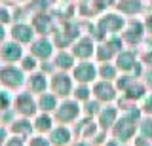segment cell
Returning a JSON list of instances; mask_svg holds the SVG:
<instances>
[{"label": "cell", "mask_w": 152, "mask_h": 146, "mask_svg": "<svg viewBox=\"0 0 152 146\" xmlns=\"http://www.w3.org/2000/svg\"><path fill=\"white\" fill-rule=\"evenodd\" d=\"M34 27L40 32H46V29L50 27V19L44 17V15H38V17H34Z\"/></svg>", "instance_id": "19"}, {"label": "cell", "mask_w": 152, "mask_h": 146, "mask_svg": "<svg viewBox=\"0 0 152 146\" xmlns=\"http://www.w3.org/2000/svg\"><path fill=\"white\" fill-rule=\"evenodd\" d=\"M13 38H17L19 42H28L32 38V29L31 27H27V25H17V27H13Z\"/></svg>", "instance_id": "8"}, {"label": "cell", "mask_w": 152, "mask_h": 146, "mask_svg": "<svg viewBox=\"0 0 152 146\" xmlns=\"http://www.w3.org/2000/svg\"><path fill=\"white\" fill-rule=\"evenodd\" d=\"M148 84L152 86V72H148Z\"/></svg>", "instance_id": "41"}, {"label": "cell", "mask_w": 152, "mask_h": 146, "mask_svg": "<svg viewBox=\"0 0 152 146\" xmlns=\"http://www.w3.org/2000/svg\"><path fill=\"white\" fill-rule=\"evenodd\" d=\"M53 89L55 93H61V95H66L70 91V80L65 76V74H59V76L53 78Z\"/></svg>", "instance_id": "4"}, {"label": "cell", "mask_w": 152, "mask_h": 146, "mask_svg": "<svg viewBox=\"0 0 152 146\" xmlns=\"http://www.w3.org/2000/svg\"><path fill=\"white\" fill-rule=\"evenodd\" d=\"M17 108H19V112H23V114H34V110H36L31 95H27V93L17 99Z\"/></svg>", "instance_id": "5"}, {"label": "cell", "mask_w": 152, "mask_h": 146, "mask_svg": "<svg viewBox=\"0 0 152 146\" xmlns=\"http://www.w3.org/2000/svg\"><path fill=\"white\" fill-rule=\"evenodd\" d=\"M74 76H76V80H80V82H88V80H91L95 76L93 65L84 63V65H80V67H76L74 68Z\"/></svg>", "instance_id": "3"}, {"label": "cell", "mask_w": 152, "mask_h": 146, "mask_svg": "<svg viewBox=\"0 0 152 146\" xmlns=\"http://www.w3.org/2000/svg\"><path fill=\"white\" fill-rule=\"evenodd\" d=\"M88 89H86V87H80L78 89V91H76V97H78V99H86V97H88Z\"/></svg>", "instance_id": "30"}, {"label": "cell", "mask_w": 152, "mask_h": 146, "mask_svg": "<svg viewBox=\"0 0 152 146\" xmlns=\"http://www.w3.org/2000/svg\"><path fill=\"white\" fill-rule=\"evenodd\" d=\"M2 38H4V29L0 27V40H2Z\"/></svg>", "instance_id": "40"}, {"label": "cell", "mask_w": 152, "mask_h": 146, "mask_svg": "<svg viewBox=\"0 0 152 146\" xmlns=\"http://www.w3.org/2000/svg\"><path fill=\"white\" fill-rule=\"evenodd\" d=\"M108 146H116V144H108Z\"/></svg>", "instance_id": "43"}, {"label": "cell", "mask_w": 152, "mask_h": 146, "mask_svg": "<svg viewBox=\"0 0 152 146\" xmlns=\"http://www.w3.org/2000/svg\"><path fill=\"white\" fill-rule=\"evenodd\" d=\"M2 57L6 61H15L21 57V48L17 44H6L2 48Z\"/></svg>", "instance_id": "9"}, {"label": "cell", "mask_w": 152, "mask_h": 146, "mask_svg": "<svg viewBox=\"0 0 152 146\" xmlns=\"http://www.w3.org/2000/svg\"><path fill=\"white\" fill-rule=\"evenodd\" d=\"M10 17H8V12L6 10H0V21H8Z\"/></svg>", "instance_id": "33"}, {"label": "cell", "mask_w": 152, "mask_h": 146, "mask_svg": "<svg viewBox=\"0 0 152 146\" xmlns=\"http://www.w3.org/2000/svg\"><path fill=\"white\" fill-rule=\"evenodd\" d=\"M76 116H78V105H76V102H65V105H61V108L57 110V118H59L61 121H69Z\"/></svg>", "instance_id": "2"}, {"label": "cell", "mask_w": 152, "mask_h": 146, "mask_svg": "<svg viewBox=\"0 0 152 146\" xmlns=\"http://www.w3.org/2000/svg\"><path fill=\"white\" fill-rule=\"evenodd\" d=\"M101 74H103L104 78H107V76H108V78H112V76H114V68H112V67H107V65H104V67L101 68Z\"/></svg>", "instance_id": "26"}, {"label": "cell", "mask_w": 152, "mask_h": 146, "mask_svg": "<svg viewBox=\"0 0 152 146\" xmlns=\"http://www.w3.org/2000/svg\"><path fill=\"white\" fill-rule=\"evenodd\" d=\"M127 95H129L131 99L141 97V95H142V87H141V86H133V87H129V89H127Z\"/></svg>", "instance_id": "25"}, {"label": "cell", "mask_w": 152, "mask_h": 146, "mask_svg": "<svg viewBox=\"0 0 152 146\" xmlns=\"http://www.w3.org/2000/svg\"><path fill=\"white\" fill-rule=\"evenodd\" d=\"M108 46H103L101 49H99V59H108L110 57V49H107Z\"/></svg>", "instance_id": "27"}, {"label": "cell", "mask_w": 152, "mask_h": 146, "mask_svg": "<svg viewBox=\"0 0 152 146\" xmlns=\"http://www.w3.org/2000/svg\"><path fill=\"white\" fill-rule=\"evenodd\" d=\"M141 131H142V135H145V137H152V120H146V121H142V125H141Z\"/></svg>", "instance_id": "24"}, {"label": "cell", "mask_w": 152, "mask_h": 146, "mask_svg": "<svg viewBox=\"0 0 152 146\" xmlns=\"http://www.w3.org/2000/svg\"><path fill=\"white\" fill-rule=\"evenodd\" d=\"M57 65L63 67V68H69L70 65H72V57L66 55V53H59V55H57Z\"/></svg>", "instance_id": "21"}, {"label": "cell", "mask_w": 152, "mask_h": 146, "mask_svg": "<svg viewBox=\"0 0 152 146\" xmlns=\"http://www.w3.org/2000/svg\"><path fill=\"white\" fill-rule=\"evenodd\" d=\"M133 63H135V57H133V53H122L120 57H118V67L127 70L133 67Z\"/></svg>", "instance_id": "15"}, {"label": "cell", "mask_w": 152, "mask_h": 146, "mask_svg": "<svg viewBox=\"0 0 152 146\" xmlns=\"http://www.w3.org/2000/svg\"><path fill=\"white\" fill-rule=\"evenodd\" d=\"M97 8H104V6H108V4H112V0H97Z\"/></svg>", "instance_id": "32"}, {"label": "cell", "mask_w": 152, "mask_h": 146, "mask_svg": "<svg viewBox=\"0 0 152 146\" xmlns=\"http://www.w3.org/2000/svg\"><path fill=\"white\" fill-rule=\"evenodd\" d=\"M32 53L38 55V57H48V55L51 53V44L46 40H40L34 44V48H32Z\"/></svg>", "instance_id": "12"}, {"label": "cell", "mask_w": 152, "mask_h": 146, "mask_svg": "<svg viewBox=\"0 0 152 146\" xmlns=\"http://www.w3.org/2000/svg\"><path fill=\"white\" fill-rule=\"evenodd\" d=\"M76 146H86V144H76Z\"/></svg>", "instance_id": "42"}, {"label": "cell", "mask_w": 152, "mask_h": 146, "mask_svg": "<svg viewBox=\"0 0 152 146\" xmlns=\"http://www.w3.org/2000/svg\"><path fill=\"white\" fill-rule=\"evenodd\" d=\"M133 131H135V125H133L129 120H122L120 123H118V127H116V137L127 139V137H131Z\"/></svg>", "instance_id": "11"}, {"label": "cell", "mask_w": 152, "mask_h": 146, "mask_svg": "<svg viewBox=\"0 0 152 146\" xmlns=\"http://www.w3.org/2000/svg\"><path fill=\"white\" fill-rule=\"evenodd\" d=\"M36 127H38V129H42V131H44V129H50V127H51V120L48 116H40L36 120Z\"/></svg>", "instance_id": "22"}, {"label": "cell", "mask_w": 152, "mask_h": 146, "mask_svg": "<svg viewBox=\"0 0 152 146\" xmlns=\"http://www.w3.org/2000/svg\"><path fill=\"white\" fill-rule=\"evenodd\" d=\"M0 80H2L6 86L15 87V86H21L23 74L19 72V70H15L13 67H8V68H2V70H0Z\"/></svg>", "instance_id": "1"}, {"label": "cell", "mask_w": 152, "mask_h": 146, "mask_svg": "<svg viewBox=\"0 0 152 146\" xmlns=\"http://www.w3.org/2000/svg\"><path fill=\"white\" fill-rule=\"evenodd\" d=\"M122 19L116 15H107L104 19H101V23H99V27H101L103 31H118L122 27Z\"/></svg>", "instance_id": "7"}, {"label": "cell", "mask_w": 152, "mask_h": 146, "mask_svg": "<svg viewBox=\"0 0 152 146\" xmlns=\"http://www.w3.org/2000/svg\"><path fill=\"white\" fill-rule=\"evenodd\" d=\"M4 137H6V133H4V131L0 129V142H2V140H4Z\"/></svg>", "instance_id": "39"}, {"label": "cell", "mask_w": 152, "mask_h": 146, "mask_svg": "<svg viewBox=\"0 0 152 146\" xmlns=\"http://www.w3.org/2000/svg\"><path fill=\"white\" fill-rule=\"evenodd\" d=\"M95 93H97L99 99H103V101H110V99H114V89L108 86L107 82H101L95 86Z\"/></svg>", "instance_id": "10"}, {"label": "cell", "mask_w": 152, "mask_h": 146, "mask_svg": "<svg viewBox=\"0 0 152 146\" xmlns=\"http://www.w3.org/2000/svg\"><path fill=\"white\" fill-rule=\"evenodd\" d=\"M13 131H17V133H27V131H31V123H28V121H17V123L13 125Z\"/></svg>", "instance_id": "23"}, {"label": "cell", "mask_w": 152, "mask_h": 146, "mask_svg": "<svg viewBox=\"0 0 152 146\" xmlns=\"http://www.w3.org/2000/svg\"><path fill=\"white\" fill-rule=\"evenodd\" d=\"M95 108H97V105H95V102H89V105H88V112L91 114V112H95Z\"/></svg>", "instance_id": "35"}, {"label": "cell", "mask_w": 152, "mask_h": 146, "mask_svg": "<svg viewBox=\"0 0 152 146\" xmlns=\"http://www.w3.org/2000/svg\"><path fill=\"white\" fill-rule=\"evenodd\" d=\"M91 51H93V44H91L89 38H82L78 44H76V48H74V53L78 55V57H89Z\"/></svg>", "instance_id": "6"}, {"label": "cell", "mask_w": 152, "mask_h": 146, "mask_svg": "<svg viewBox=\"0 0 152 146\" xmlns=\"http://www.w3.org/2000/svg\"><path fill=\"white\" fill-rule=\"evenodd\" d=\"M146 63H148V65H152V51H148V53H146Z\"/></svg>", "instance_id": "36"}, {"label": "cell", "mask_w": 152, "mask_h": 146, "mask_svg": "<svg viewBox=\"0 0 152 146\" xmlns=\"http://www.w3.org/2000/svg\"><path fill=\"white\" fill-rule=\"evenodd\" d=\"M118 8H120L122 12H127V13H135L141 10V4L137 2V0H124V2L118 4Z\"/></svg>", "instance_id": "13"}, {"label": "cell", "mask_w": 152, "mask_h": 146, "mask_svg": "<svg viewBox=\"0 0 152 146\" xmlns=\"http://www.w3.org/2000/svg\"><path fill=\"white\" fill-rule=\"evenodd\" d=\"M114 118H116V112H114V108H107V110L101 114V125L103 127H108L114 121Z\"/></svg>", "instance_id": "18"}, {"label": "cell", "mask_w": 152, "mask_h": 146, "mask_svg": "<svg viewBox=\"0 0 152 146\" xmlns=\"http://www.w3.org/2000/svg\"><path fill=\"white\" fill-rule=\"evenodd\" d=\"M8 146H21V140H12Z\"/></svg>", "instance_id": "38"}, {"label": "cell", "mask_w": 152, "mask_h": 146, "mask_svg": "<svg viewBox=\"0 0 152 146\" xmlns=\"http://www.w3.org/2000/svg\"><path fill=\"white\" fill-rule=\"evenodd\" d=\"M40 106L44 108V110H51V108H55V99L51 95H44L40 99Z\"/></svg>", "instance_id": "20"}, {"label": "cell", "mask_w": 152, "mask_h": 146, "mask_svg": "<svg viewBox=\"0 0 152 146\" xmlns=\"http://www.w3.org/2000/svg\"><path fill=\"white\" fill-rule=\"evenodd\" d=\"M146 27H148V31L152 32V15L148 17V19H146Z\"/></svg>", "instance_id": "37"}, {"label": "cell", "mask_w": 152, "mask_h": 146, "mask_svg": "<svg viewBox=\"0 0 152 146\" xmlns=\"http://www.w3.org/2000/svg\"><path fill=\"white\" fill-rule=\"evenodd\" d=\"M31 89L32 91H44L46 89V78L44 76H32L31 78Z\"/></svg>", "instance_id": "17"}, {"label": "cell", "mask_w": 152, "mask_h": 146, "mask_svg": "<svg viewBox=\"0 0 152 146\" xmlns=\"http://www.w3.org/2000/svg\"><path fill=\"white\" fill-rule=\"evenodd\" d=\"M141 31H142V27L139 25V23H133V25L129 27V31L126 32V40L127 42H137L141 38Z\"/></svg>", "instance_id": "14"}, {"label": "cell", "mask_w": 152, "mask_h": 146, "mask_svg": "<svg viewBox=\"0 0 152 146\" xmlns=\"http://www.w3.org/2000/svg\"><path fill=\"white\" fill-rule=\"evenodd\" d=\"M145 110H148V112H152V97L146 101V105H145Z\"/></svg>", "instance_id": "34"}, {"label": "cell", "mask_w": 152, "mask_h": 146, "mask_svg": "<svg viewBox=\"0 0 152 146\" xmlns=\"http://www.w3.org/2000/svg\"><path fill=\"white\" fill-rule=\"evenodd\" d=\"M34 59H32V57H27L25 59V65H23V67H25V68H34Z\"/></svg>", "instance_id": "31"}, {"label": "cell", "mask_w": 152, "mask_h": 146, "mask_svg": "<svg viewBox=\"0 0 152 146\" xmlns=\"http://www.w3.org/2000/svg\"><path fill=\"white\" fill-rule=\"evenodd\" d=\"M31 146H48V142H46V139H40V137H38V139L31 140Z\"/></svg>", "instance_id": "28"}, {"label": "cell", "mask_w": 152, "mask_h": 146, "mask_svg": "<svg viewBox=\"0 0 152 146\" xmlns=\"http://www.w3.org/2000/svg\"><path fill=\"white\" fill-rule=\"evenodd\" d=\"M51 139H53V142H57V144H65L66 140H69V131H66L65 127H61V129H55L53 135H51Z\"/></svg>", "instance_id": "16"}, {"label": "cell", "mask_w": 152, "mask_h": 146, "mask_svg": "<svg viewBox=\"0 0 152 146\" xmlns=\"http://www.w3.org/2000/svg\"><path fill=\"white\" fill-rule=\"evenodd\" d=\"M8 102H10V99L6 93H0V108H6L8 106Z\"/></svg>", "instance_id": "29"}]
</instances>
